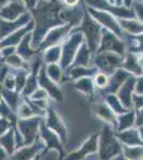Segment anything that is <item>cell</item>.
<instances>
[{"mask_svg": "<svg viewBox=\"0 0 143 160\" xmlns=\"http://www.w3.org/2000/svg\"><path fill=\"white\" fill-rule=\"evenodd\" d=\"M98 137H100V133L98 132L92 135L90 137L89 140H87L82 144L81 148L78 149V151L72 153L71 155H69L65 160H81L84 157H87L88 155L95 153L98 149Z\"/></svg>", "mask_w": 143, "mask_h": 160, "instance_id": "52a82bcc", "label": "cell"}, {"mask_svg": "<svg viewBox=\"0 0 143 160\" xmlns=\"http://www.w3.org/2000/svg\"><path fill=\"white\" fill-rule=\"evenodd\" d=\"M129 76H131V74H129L128 72L125 71L124 68L115 69V72L112 74V77L109 78V83H108V86L104 89V93H106V94H114L115 92H118L120 87L123 84V82L125 81Z\"/></svg>", "mask_w": 143, "mask_h": 160, "instance_id": "9c48e42d", "label": "cell"}, {"mask_svg": "<svg viewBox=\"0 0 143 160\" xmlns=\"http://www.w3.org/2000/svg\"><path fill=\"white\" fill-rule=\"evenodd\" d=\"M48 75L51 80H54V81H59L60 78H61V69H60L58 65L51 64V65L48 66Z\"/></svg>", "mask_w": 143, "mask_h": 160, "instance_id": "f1b7e54d", "label": "cell"}, {"mask_svg": "<svg viewBox=\"0 0 143 160\" xmlns=\"http://www.w3.org/2000/svg\"><path fill=\"white\" fill-rule=\"evenodd\" d=\"M95 73H97V68H88L87 66H77L72 71V76L74 78H82V77H90L92 75H95Z\"/></svg>", "mask_w": 143, "mask_h": 160, "instance_id": "cb8c5ba5", "label": "cell"}, {"mask_svg": "<svg viewBox=\"0 0 143 160\" xmlns=\"http://www.w3.org/2000/svg\"><path fill=\"white\" fill-rule=\"evenodd\" d=\"M132 102L136 106L137 109L143 108V95L132 94Z\"/></svg>", "mask_w": 143, "mask_h": 160, "instance_id": "836d02e7", "label": "cell"}, {"mask_svg": "<svg viewBox=\"0 0 143 160\" xmlns=\"http://www.w3.org/2000/svg\"><path fill=\"white\" fill-rule=\"evenodd\" d=\"M109 83V77L103 72H98L94 75V84L100 89H105Z\"/></svg>", "mask_w": 143, "mask_h": 160, "instance_id": "484cf974", "label": "cell"}, {"mask_svg": "<svg viewBox=\"0 0 143 160\" xmlns=\"http://www.w3.org/2000/svg\"><path fill=\"white\" fill-rule=\"evenodd\" d=\"M126 46L125 43L122 41L121 38H119L116 34L109 30L104 29L101 33V38L100 42V46L96 52H100V51H113V52L118 53L120 56L125 55Z\"/></svg>", "mask_w": 143, "mask_h": 160, "instance_id": "5b68a950", "label": "cell"}, {"mask_svg": "<svg viewBox=\"0 0 143 160\" xmlns=\"http://www.w3.org/2000/svg\"><path fill=\"white\" fill-rule=\"evenodd\" d=\"M4 157H6V154H4L3 151H2V149L0 148V160H3Z\"/></svg>", "mask_w": 143, "mask_h": 160, "instance_id": "60d3db41", "label": "cell"}, {"mask_svg": "<svg viewBox=\"0 0 143 160\" xmlns=\"http://www.w3.org/2000/svg\"><path fill=\"white\" fill-rule=\"evenodd\" d=\"M1 142L3 143V145L8 148V151H9V152L12 151L13 146H12V132H11V131H10V132L8 133L6 137H2Z\"/></svg>", "mask_w": 143, "mask_h": 160, "instance_id": "1f68e13d", "label": "cell"}, {"mask_svg": "<svg viewBox=\"0 0 143 160\" xmlns=\"http://www.w3.org/2000/svg\"><path fill=\"white\" fill-rule=\"evenodd\" d=\"M84 43V35L75 33L71 38H69V41L66 42L65 45L63 46V50H62V57H61V62L63 66H67L72 62L74 56L76 55L77 48L80 46V44Z\"/></svg>", "mask_w": 143, "mask_h": 160, "instance_id": "8992f818", "label": "cell"}, {"mask_svg": "<svg viewBox=\"0 0 143 160\" xmlns=\"http://www.w3.org/2000/svg\"><path fill=\"white\" fill-rule=\"evenodd\" d=\"M141 1H143V0H141Z\"/></svg>", "mask_w": 143, "mask_h": 160, "instance_id": "b9f144b4", "label": "cell"}, {"mask_svg": "<svg viewBox=\"0 0 143 160\" xmlns=\"http://www.w3.org/2000/svg\"><path fill=\"white\" fill-rule=\"evenodd\" d=\"M22 126L28 128L27 131H25V136H26V143H31L32 140L34 139L35 135V127L36 124L33 121H29V122H22Z\"/></svg>", "mask_w": 143, "mask_h": 160, "instance_id": "d4e9b609", "label": "cell"}, {"mask_svg": "<svg viewBox=\"0 0 143 160\" xmlns=\"http://www.w3.org/2000/svg\"><path fill=\"white\" fill-rule=\"evenodd\" d=\"M119 22L123 32L127 33V34L137 35L143 33V24L136 18L121 19Z\"/></svg>", "mask_w": 143, "mask_h": 160, "instance_id": "7c38bea8", "label": "cell"}, {"mask_svg": "<svg viewBox=\"0 0 143 160\" xmlns=\"http://www.w3.org/2000/svg\"><path fill=\"white\" fill-rule=\"evenodd\" d=\"M116 137L121 140L122 142H124L127 145L135 146V145H142L143 146V141L140 138L139 131L138 129L135 128H129L124 131H120L116 135Z\"/></svg>", "mask_w": 143, "mask_h": 160, "instance_id": "8fae6325", "label": "cell"}, {"mask_svg": "<svg viewBox=\"0 0 143 160\" xmlns=\"http://www.w3.org/2000/svg\"><path fill=\"white\" fill-rule=\"evenodd\" d=\"M135 121H136V115L134 111H127L125 113H122L118 118L119 125L116 126L119 131H124L129 129L134 126Z\"/></svg>", "mask_w": 143, "mask_h": 160, "instance_id": "e0dca14e", "label": "cell"}, {"mask_svg": "<svg viewBox=\"0 0 143 160\" xmlns=\"http://www.w3.org/2000/svg\"><path fill=\"white\" fill-rule=\"evenodd\" d=\"M42 135H43L44 140H46V142H47L48 148H54L59 149L60 153H61V156H63L64 152H63V148H62L61 143H60L58 140V138H57V137L54 135V132H51L47 127H45L44 124H42Z\"/></svg>", "mask_w": 143, "mask_h": 160, "instance_id": "d6986e66", "label": "cell"}, {"mask_svg": "<svg viewBox=\"0 0 143 160\" xmlns=\"http://www.w3.org/2000/svg\"><path fill=\"white\" fill-rule=\"evenodd\" d=\"M112 160H128L126 158L125 156H123V155H121V154H119L118 156H115Z\"/></svg>", "mask_w": 143, "mask_h": 160, "instance_id": "f35d334b", "label": "cell"}, {"mask_svg": "<svg viewBox=\"0 0 143 160\" xmlns=\"http://www.w3.org/2000/svg\"><path fill=\"white\" fill-rule=\"evenodd\" d=\"M124 156L128 160H142L143 159V146H124Z\"/></svg>", "mask_w": 143, "mask_h": 160, "instance_id": "7402d4cb", "label": "cell"}, {"mask_svg": "<svg viewBox=\"0 0 143 160\" xmlns=\"http://www.w3.org/2000/svg\"><path fill=\"white\" fill-rule=\"evenodd\" d=\"M47 125L50 129L56 130L59 133V136L62 138V140L65 141L66 140V129L64 127L62 121L60 120L58 115L54 112L53 110L49 111V117H48V122Z\"/></svg>", "mask_w": 143, "mask_h": 160, "instance_id": "5bb4252c", "label": "cell"}, {"mask_svg": "<svg viewBox=\"0 0 143 160\" xmlns=\"http://www.w3.org/2000/svg\"><path fill=\"white\" fill-rule=\"evenodd\" d=\"M123 59V56H120L113 51H100L96 52L94 63L96 68L100 69V72L107 75H112L115 69L122 66Z\"/></svg>", "mask_w": 143, "mask_h": 160, "instance_id": "3957f363", "label": "cell"}, {"mask_svg": "<svg viewBox=\"0 0 143 160\" xmlns=\"http://www.w3.org/2000/svg\"><path fill=\"white\" fill-rule=\"evenodd\" d=\"M64 3L67 4L69 7H75L76 4H78V2L80 1V0H63Z\"/></svg>", "mask_w": 143, "mask_h": 160, "instance_id": "d590c367", "label": "cell"}, {"mask_svg": "<svg viewBox=\"0 0 143 160\" xmlns=\"http://www.w3.org/2000/svg\"><path fill=\"white\" fill-rule=\"evenodd\" d=\"M122 68L131 74L132 76H141L143 75V68L139 65L137 60V53L128 52L123 59Z\"/></svg>", "mask_w": 143, "mask_h": 160, "instance_id": "30bf717a", "label": "cell"}, {"mask_svg": "<svg viewBox=\"0 0 143 160\" xmlns=\"http://www.w3.org/2000/svg\"><path fill=\"white\" fill-rule=\"evenodd\" d=\"M60 57V48L59 47H53L47 52L46 56V61L48 62H56Z\"/></svg>", "mask_w": 143, "mask_h": 160, "instance_id": "4dcf8cb0", "label": "cell"}, {"mask_svg": "<svg viewBox=\"0 0 143 160\" xmlns=\"http://www.w3.org/2000/svg\"><path fill=\"white\" fill-rule=\"evenodd\" d=\"M10 7H11L12 10H10V8H7V9L3 10V12H2L1 14L8 19H13L17 16L18 13H20V11H22V7L18 6L16 3H12Z\"/></svg>", "mask_w": 143, "mask_h": 160, "instance_id": "4316f807", "label": "cell"}, {"mask_svg": "<svg viewBox=\"0 0 143 160\" xmlns=\"http://www.w3.org/2000/svg\"><path fill=\"white\" fill-rule=\"evenodd\" d=\"M123 37L126 38V42L124 43H125V46H128V52L143 53V33L137 35H131L124 32L122 38Z\"/></svg>", "mask_w": 143, "mask_h": 160, "instance_id": "4fadbf2b", "label": "cell"}, {"mask_svg": "<svg viewBox=\"0 0 143 160\" xmlns=\"http://www.w3.org/2000/svg\"><path fill=\"white\" fill-rule=\"evenodd\" d=\"M98 145V156L100 160H111L113 157L122 154V146L116 140L113 130L108 125H105L101 130Z\"/></svg>", "mask_w": 143, "mask_h": 160, "instance_id": "6da1fadb", "label": "cell"}, {"mask_svg": "<svg viewBox=\"0 0 143 160\" xmlns=\"http://www.w3.org/2000/svg\"><path fill=\"white\" fill-rule=\"evenodd\" d=\"M40 83L42 84V87L47 89V91L50 93V95L53 97H54V98L58 99V100L62 99L61 93H60L59 89L56 87V84H54L53 81H50V80H49L48 77L46 76L45 71H44V69H42L41 75H40Z\"/></svg>", "mask_w": 143, "mask_h": 160, "instance_id": "ac0fdd59", "label": "cell"}, {"mask_svg": "<svg viewBox=\"0 0 143 160\" xmlns=\"http://www.w3.org/2000/svg\"><path fill=\"white\" fill-rule=\"evenodd\" d=\"M77 30L82 31L84 33V37L87 38V45L91 52H95V50L97 51L101 38V33H103L101 26L97 22H95L91 17V15H85L81 27L78 28Z\"/></svg>", "mask_w": 143, "mask_h": 160, "instance_id": "7a4b0ae2", "label": "cell"}, {"mask_svg": "<svg viewBox=\"0 0 143 160\" xmlns=\"http://www.w3.org/2000/svg\"><path fill=\"white\" fill-rule=\"evenodd\" d=\"M72 24L67 25L66 27L58 28V29H54L50 32V34L48 35L46 41L44 42V46H49V45H54L58 42L61 41V38H63L66 35V33L69 32V30L71 29Z\"/></svg>", "mask_w": 143, "mask_h": 160, "instance_id": "2e32d148", "label": "cell"}, {"mask_svg": "<svg viewBox=\"0 0 143 160\" xmlns=\"http://www.w3.org/2000/svg\"><path fill=\"white\" fill-rule=\"evenodd\" d=\"M135 1H136V0H122V4L125 8L130 9V7L132 6V3H134Z\"/></svg>", "mask_w": 143, "mask_h": 160, "instance_id": "8d00e7d4", "label": "cell"}, {"mask_svg": "<svg viewBox=\"0 0 143 160\" xmlns=\"http://www.w3.org/2000/svg\"><path fill=\"white\" fill-rule=\"evenodd\" d=\"M135 90L138 95H143V75L136 79V84H135Z\"/></svg>", "mask_w": 143, "mask_h": 160, "instance_id": "d6a6232c", "label": "cell"}, {"mask_svg": "<svg viewBox=\"0 0 143 160\" xmlns=\"http://www.w3.org/2000/svg\"><path fill=\"white\" fill-rule=\"evenodd\" d=\"M136 125L137 126H143V108H141L137 113V118H136Z\"/></svg>", "mask_w": 143, "mask_h": 160, "instance_id": "e575fe53", "label": "cell"}, {"mask_svg": "<svg viewBox=\"0 0 143 160\" xmlns=\"http://www.w3.org/2000/svg\"><path fill=\"white\" fill-rule=\"evenodd\" d=\"M88 12L91 15L93 19L95 22H97L101 27H104L106 30H109L111 32H113L114 34H116L119 38H122L123 35V30H122L120 22L115 19V17L112 14L105 11H101V10H97L95 8H88Z\"/></svg>", "mask_w": 143, "mask_h": 160, "instance_id": "277c9868", "label": "cell"}, {"mask_svg": "<svg viewBox=\"0 0 143 160\" xmlns=\"http://www.w3.org/2000/svg\"><path fill=\"white\" fill-rule=\"evenodd\" d=\"M134 6V12L136 14V17L138 18L139 22H141L143 24V1L141 0H136V1L132 3Z\"/></svg>", "mask_w": 143, "mask_h": 160, "instance_id": "f546056e", "label": "cell"}, {"mask_svg": "<svg viewBox=\"0 0 143 160\" xmlns=\"http://www.w3.org/2000/svg\"><path fill=\"white\" fill-rule=\"evenodd\" d=\"M136 79V77L132 75L129 76L118 90V98L126 109H129L132 106V92L135 90Z\"/></svg>", "mask_w": 143, "mask_h": 160, "instance_id": "ba28073f", "label": "cell"}, {"mask_svg": "<svg viewBox=\"0 0 143 160\" xmlns=\"http://www.w3.org/2000/svg\"><path fill=\"white\" fill-rule=\"evenodd\" d=\"M96 114L101 120L106 121V122L110 123L116 128L118 124H116L115 117H114V112L111 110V108L106 104H97L96 105Z\"/></svg>", "mask_w": 143, "mask_h": 160, "instance_id": "9a60e30c", "label": "cell"}, {"mask_svg": "<svg viewBox=\"0 0 143 160\" xmlns=\"http://www.w3.org/2000/svg\"><path fill=\"white\" fill-rule=\"evenodd\" d=\"M7 126H8V123H7V121H6V120L0 121V132H1V131H3L4 129H6Z\"/></svg>", "mask_w": 143, "mask_h": 160, "instance_id": "74e56055", "label": "cell"}, {"mask_svg": "<svg viewBox=\"0 0 143 160\" xmlns=\"http://www.w3.org/2000/svg\"><path fill=\"white\" fill-rule=\"evenodd\" d=\"M93 81L89 77H84V78H80L76 83V88L79 91L84 92V94L92 96L93 95Z\"/></svg>", "mask_w": 143, "mask_h": 160, "instance_id": "603a6c76", "label": "cell"}, {"mask_svg": "<svg viewBox=\"0 0 143 160\" xmlns=\"http://www.w3.org/2000/svg\"><path fill=\"white\" fill-rule=\"evenodd\" d=\"M38 148V146H32V148H29L27 149H24V151H22L20 153H18L16 156L14 157L15 160H29L30 158H32L33 155H34L35 151Z\"/></svg>", "mask_w": 143, "mask_h": 160, "instance_id": "83f0119b", "label": "cell"}, {"mask_svg": "<svg viewBox=\"0 0 143 160\" xmlns=\"http://www.w3.org/2000/svg\"><path fill=\"white\" fill-rule=\"evenodd\" d=\"M138 131H139L140 138H141V140L143 141V126H140L139 129H138Z\"/></svg>", "mask_w": 143, "mask_h": 160, "instance_id": "ab89813d", "label": "cell"}, {"mask_svg": "<svg viewBox=\"0 0 143 160\" xmlns=\"http://www.w3.org/2000/svg\"><path fill=\"white\" fill-rule=\"evenodd\" d=\"M105 98L107 100L108 106L111 108V110H112L113 112L122 114V113H125L128 111V109H126V108L122 105V102H120L118 96H115L114 94H106Z\"/></svg>", "mask_w": 143, "mask_h": 160, "instance_id": "44dd1931", "label": "cell"}, {"mask_svg": "<svg viewBox=\"0 0 143 160\" xmlns=\"http://www.w3.org/2000/svg\"><path fill=\"white\" fill-rule=\"evenodd\" d=\"M90 56H91V50L88 47L87 43H82L81 47L79 48L77 52L76 61H75V65L79 66H88L90 62Z\"/></svg>", "mask_w": 143, "mask_h": 160, "instance_id": "ffe728a7", "label": "cell"}]
</instances>
